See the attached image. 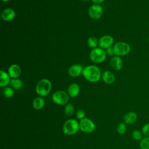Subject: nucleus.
Here are the masks:
<instances>
[{"label":"nucleus","instance_id":"nucleus-1","mask_svg":"<svg viewBox=\"0 0 149 149\" xmlns=\"http://www.w3.org/2000/svg\"><path fill=\"white\" fill-rule=\"evenodd\" d=\"M82 74L87 80L93 83L99 81L102 76L100 69L95 65H90L84 68Z\"/></svg>","mask_w":149,"mask_h":149},{"label":"nucleus","instance_id":"nucleus-2","mask_svg":"<svg viewBox=\"0 0 149 149\" xmlns=\"http://www.w3.org/2000/svg\"><path fill=\"white\" fill-rule=\"evenodd\" d=\"M51 88L52 84L50 80L47 79H43L36 84V91L41 97H44L50 93Z\"/></svg>","mask_w":149,"mask_h":149},{"label":"nucleus","instance_id":"nucleus-3","mask_svg":"<svg viewBox=\"0 0 149 149\" xmlns=\"http://www.w3.org/2000/svg\"><path fill=\"white\" fill-rule=\"evenodd\" d=\"M79 129V123L74 119H68L65 122L62 127L63 133L69 136L76 134L77 133Z\"/></svg>","mask_w":149,"mask_h":149},{"label":"nucleus","instance_id":"nucleus-4","mask_svg":"<svg viewBox=\"0 0 149 149\" xmlns=\"http://www.w3.org/2000/svg\"><path fill=\"white\" fill-rule=\"evenodd\" d=\"M107 56V53L102 48H93L90 53V58L91 61L94 63H100L103 62Z\"/></svg>","mask_w":149,"mask_h":149},{"label":"nucleus","instance_id":"nucleus-5","mask_svg":"<svg viewBox=\"0 0 149 149\" xmlns=\"http://www.w3.org/2000/svg\"><path fill=\"white\" fill-rule=\"evenodd\" d=\"M114 54L116 56H122L127 55L131 50L130 45L123 41H119L116 42L113 47Z\"/></svg>","mask_w":149,"mask_h":149},{"label":"nucleus","instance_id":"nucleus-6","mask_svg":"<svg viewBox=\"0 0 149 149\" xmlns=\"http://www.w3.org/2000/svg\"><path fill=\"white\" fill-rule=\"evenodd\" d=\"M69 96L68 93L63 90H58L54 93L52 95V100L54 103L60 105H66L69 101Z\"/></svg>","mask_w":149,"mask_h":149},{"label":"nucleus","instance_id":"nucleus-7","mask_svg":"<svg viewBox=\"0 0 149 149\" xmlns=\"http://www.w3.org/2000/svg\"><path fill=\"white\" fill-rule=\"evenodd\" d=\"M80 130L84 133H91L95 128L94 123L90 119L84 118L80 120L79 122Z\"/></svg>","mask_w":149,"mask_h":149},{"label":"nucleus","instance_id":"nucleus-8","mask_svg":"<svg viewBox=\"0 0 149 149\" xmlns=\"http://www.w3.org/2000/svg\"><path fill=\"white\" fill-rule=\"evenodd\" d=\"M88 15L93 19H100L102 15V8L98 4H94L89 8Z\"/></svg>","mask_w":149,"mask_h":149},{"label":"nucleus","instance_id":"nucleus-9","mask_svg":"<svg viewBox=\"0 0 149 149\" xmlns=\"http://www.w3.org/2000/svg\"><path fill=\"white\" fill-rule=\"evenodd\" d=\"M113 43V38L112 36L109 35H105L101 37L98 40V45L101 48L107 49L110 47Z\"/></svg>","mask_w":149,"mask_h":149},{"label":"nucleus","instance_id":"nucleus-10","mask_svg":"<svg viewBox=\"0 0 149 149\" xmlns=\"http://www.w3.org/2000/svg\"><path fill=\"white\" fill-rule=\"evenodd\" d=\"M8 73L12 79L17 78L21 74V69L16 64H13L10 66L8 70Z\"/></svg>","mask_w":149,"mask_h":149},{"label":"nucleus","instance_id":"nucleus-11","mask_svg":"<svg viewBox=\"0 0 149 149\" xmlns=\"http://www.w3.org/2000/svg\"><path fill=\"white\" fill-rule=\"evenodd\" d=\"M83 70V67L80 65L74 64L70 67L68 70V73L70 76L76 77L82 74Z\"/></svg>","mask_w":149,"mask_h":149},{"label":"nucleus","instance_id":"nucleus-12","mask_svg":"<svg viewBox=\"0 0 149 149\" xmlns=\"http://www.w3.org/2000/svg\"><path fill=\"white\" fill-rule=\"evenodd\" d=\"M15 12L13 9L6 8L2 12L1 17L3 20L9 22L15 17Z\"/></svg>","mask_w":149,"mask_h":149},{"label":"nucleus","instance_id":"nucleus-13","mask_svg":"<svg viewBox=\"0 0 149 149\" xmlns=\"http://www.w3.org/2000/svg\"><path fill=\"white\" fill-rule=\"evenodd\" d=\"M137 114L133 111H130L123 116V120L126 124L132 125L134 123L137 119Z\"/></svg>","mask_w":149,"mask_h":149},{"label":"nucleus","instance_id":"nucleus-14","mask_svg":"<svg viewBox=\"0 0 149 149\" xmlns=\"http://www.w3.org/2000/svg\"><path fill=\"white\" fill-rule=\"evenodd\" d=\"M111 67L115 70H119L123 67V62L121 58L118 56H115L110 61Z\"/></svg>","mask_w":149,"mask_h":149},{"label":"nucleus","instance_id":"nucleus-15","mask_svg":"<svg viewBox=\"0 0 149 149\" xmlns=\"http://www.w3.org/2000/svg\"><path fill=\"white\" fill-rule=\"evenodd\" d=\"M101 77L102 79V80L108 84H112L115 81V75L111 71H104L102 74Z\"/></svg>","mask_w":149,"mask_h":149},{"label":"nucleus","instance_id":"nucleus-16","mask_svg":"<svg viewBox=\"0 0 149 149\" xmlns=\"http://www.w3.org/2000/svg\"><path fill=\"white\" fill-rule=\"evenodd\" d=\"M80 92L79 86L77 83L71 84L68 88V94L72 98L76 97Z\"/></svg>","mask_w":149,"mask_h":149},{"label":"nucleus","instance_id":"nucleus-17","mask_svg":"<svg viewBox=\"0 0 149 149\" xmlns=\"http://www.w3.org/2000/svg\"><path fill=\"white\" fill-rule=\"evenodd\" d=\"M0 86L1 87H5L8 86L10 82V77L9 74L3 70L0 71Z\"/></svg>","mask_w":149,"mask_h":149},{"label":"nucleus","instance_id":"nucleus-18","mask_svg":"<svg viewBox=\"0 0 149 149\" xmlns=\"http://www.w3.org/2000/svg\"><path fill=\"white\" fill-rule=\"evenodd\" d=\"M45 102L42 97H37L35 98L33 101V107L36 110H40L44 108Z\"/></svg>","mask_w":149,"mask_h":149},{"label":"nucleus","instance_id":"nucleus-19","mask_svg":"<svg viewBox=\"0 0 149 149\" xmlns=\"http://www.w3.org/2000/svg\"><path fill=\"white\" fill-rule=\"evenodd\" d=\"M64 112L65 115H67L68 116H70L73 115L74 113V106L70 103L67 104L64 108Z\"/></svg>","mask_w":149,"mask_h":149},{"label":"nucleus","instance_id":"nucleus-20","mask_svg":"<svg viewBox=\"0 0 149 149\" xmlns=\"http://www.w3.org/2000/svg\"><path fill=\"white\" fill-rule=\"evenodd\" d=\"M10 84L12 88L17 90V89H20L22 87L23 83L20 79L16 78V79H12L10 80Z\"/></svg>","mask_w":149,"mask_h":149},{"label":"nucleus","instance_id":"nucleus-21","mask_svg":"<svg viewBox=\"0 0 149 149\" xmlns=\"http://www.w3.org/2000/svg\"><path fill=\"white\" fill-rule=\"evenodd\" d=\"M87 44L90 47L95 48H97V47L98 44V41L95 37L91 36L88 38Z\"/></svg>","mask_w":149,"mask_h":149},{"label":"nucleus","instance_id":"nucleus-22","mask_svg":"<svg viewBox=\"0 0 149 149\" xmlns=\"http://www.w3.org/2000/svg\"><path fill=\"white\" fill-rule=\"evenodd\" d=\"M140 149H149V137H144L140 141Z\"/></svg>","mask_w":149,"mask_h":149},{"label":"nucleus","instance_id":"nucleus-23","mask_svg":"<svg viewBox=\"0 0 149 149\" xmlns=\"http://www.w3.org/2000/svg\"><path fill=\"white\" fill-rule=\"evenodd\" d=\"M132 136L133 138V139L136 141H140L143 138V134L141 131L137 129H135L132 132Z\"/></svg>","mask_w":149,"mask_h":149},{"label":"nucleus","instance_id":"nucleus-24","mask_svg":"<svg viewBox=\"0 0 149 149\" xmlns=\"http://www.w3.org/2000/svg\"><path fill=\"white\" fill-rule=\"evenodd\" d=\"M126 123L124 122H120L116 127V131L117 132L120 134H123L126 132Z\"/></svg>","mask_w":149,"mask_h":149},{"label":"nucleus","instance_id":"nucleus-25","mask_svg":"<svg viewBox=\"0 0 149 149\" xmlns=\"http://www.w3.org/2000/svg\"><path fill=\"white\" fill-rule=\"evenodd\" d=\"M3 94L6 98H11L14 95L13 89L9 87H5L3 91Z\"/></svg>","mask_w":149,"mask_h":149},{"label":"nucleus","instance_id":"nucleus-26","mask_svg":"<svg viewBox=\"0 0 149 149\" xmlns=\"http://www.w3.org/2000/svg\"><path fill=\"white\" fill-rule=\"evenodd\" d=\"M141 131L144 137H149V123L144 124L142 126Z\"/></svg>","mask_w":149,"mask_h":149},{"label":"nucleus","instance_id":"nucleus-27","mask_svg":"<svg viewBox=\"0 0 149 149\" xmlns=\"http://www.w3.org/2000/svg\"><path fill=\"white\" fill-rule=\"evenodd\" d=\"M85 115H86V113H85V111L83 109H79L76 111V118L79 119H82L83 118H85Z\"/></svg>","mask_w":149,"mask_h":149},{"label":"nucleus","instance_id":"nucleus-28","mask_svg":"<svg viewBox=\"0 0 149 149\" xmlns=\"http://www.w3.org/2000/svg\"><path fill=\"white\" fill-rule=\"evenodd\" d=\"M105 52L107 53V54L110 55V56H112L113 55H114V50H113V48L112 47H110L106 49L105 50Z\"/></svg>","mask_w":149,"mask_h":149},{"label":"nucleus","instance_id":"nucleus-29","mask_svg":"<svg viewBox=\"0 0 149 149\" xmlns=\"http://www.w3.org/2000/svg\"><path fill=\"white\" fill-rule=\"evenodd\" d=\"M105 0H91V1H93L95 4H98V5L103 2Z\"/></svg>","mask_w":149,"mask_h":149},{"label":"nucleus","instance_id":"nucleus-30","mask_svg":"<svg viewBox=\"0 0 149 149\" xmlns=\"http://www.w3.org/2000/svg\"><path fill=\"white\" fill-rule=\"evenodd\" d=\"M1 1H3V2H8V1H9V0H1Z\"/></svg>","mask_w":149,"mask_h":149},{"label":"nucleus","instance_id":"nucleus-31","mask_svg":"<svg viewBox=\"0 0 149 149\" xmlns=\"http://www.w3.org/2000/svg\"><path fill=\"white\" fill-rule=\"evenodd\" d=\"M148 43H149V37H148Z\"/></svg>","mask_w":149,"mask_h":149},{"label":"nucleus","instance_id":"nucleus-32","mask_svg":"<svg viewBox=\"0 0 149 149\" xmlns=\"http://www.w3.org/2000/svg\"><path fill=\"white\" fill-rule=\"evenodd\" d=\"M148 29H149V22H148Z\"/></svg>","mask_w":149,"mask_h":149},{"label":"nucleus","instance_id":"nucleus-33","mask_svg":"<svg viewBox=\"0 0 149 149\" xmlns=\"http://www.w3.org/2000/svg\"><path fill=\"white\" fill-rule=\"evenodd\" d=\"M83 1H88V0H83Z\"/></svg>","mask_w":149,"mask_h":149}]
</instances>
